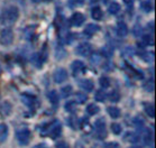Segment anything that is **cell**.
Here are the masks:
<instances>
[{
  "instance_id": "cell-23",
  "label": "cell",
  "mask_w": 156,
  "mask_h": 148,
  "mask_svg": "<svg viewBox=\"0 0 156 148\" xmlns=\"http://www.w3.org/2000/svg\"><path fill=\"white\" fill-rule=\"evenodd\" d=\"M108 11H109L111 15H117L119 11H120V6L117 2H112L110 5L109 8H108Z\"/></svg>"
},
{
  "instance_id": "cell-9",
  "label": "cell",
  "mask_w": 156,
  "mask_h": 148,
  "mask_svg": "<svg viewBox=\"0 0 156 148\" xmlns=\"http://www.w3.org/2000/svg\"><path fill=\"white\" fill-rule=\"evenodd\" d=\"M21 101L24 102V104L30 108L32 110H34L35 106L37 104V101H36L35 97H32V95H28V94H23L21 95Z\"/></svg>"
},
{
  "instance_id": "cell-2",
  "label": "cell",
  "mask_w": 156,
  "mask_h": 148,
  "mask_svg": "<svg viewBox=\"0 0 156 148\" xmlns=\"http://www.w3.org/2000/svg\"><path fill=\"white\" fill-rule=\"evenodd\" d=\"M42 135H48V136H51V137L53 138H56L58 137L61 135V123L57 121V120H55V121H53L52 123H50V125H47V126H45L44 127V129H43V132H41Z\"/></svg>"
},
{
  "instance_id": "cell-40",
  "label": "cell",
  "mask_w": 156,
  "mask_h": 148,
  "mask_svg": "<svg viewBox=\"0 0 156 148\" xmlns=\"http://www.w3.org/2000/svg\"><path fill=\"white\" fill-rule=\"evenodd\" d=\"M46 1H52V0H46Z\"/></svg>"
},
{
  "instance_id": "cell-20",
  "label": "cell",
  "mask_w": 156,
  "mask_h": 148,
  "mask_svg": "<svg viewBox=\"0 0 156 148\" xmlns=\"http://www.w3.org/2000/svg\"><path fill=\"white\" fill-rule=\"evenodd\" d=\"M32 63L33 65H35L37 69H39V67L43 65V57L41 56V54H34L32 56Z\"/></svg>"
},
{
  "instance_id": "cell-14",
  "label": "cell",
  "mask_w": 156,
  "mask_h": 148,
  "mask_svg": "<svg viewBox=\"0 0 156 148\" xmlns=\"http://www.w3.org/2000/svg\"><path fill=\"white\" fill-rule=\"evenodd\" d=\"M11 109H12V107H11L10 102L6 101V102H4L0 106V113L2 116H8V115H10Z\"/></svg>"
},
{
  "instance_id": "cell-35",
  "label": "cell",
  "mask_w": 156,
  "mask_h": 148,
  "mask_svg": "<svg viewBox=\"0 0 156 148\" xmlns=\"http://www.w3.org/2000/svg\"><path fill=\"white\" fill-rule=\"evenodd\" d=\"M56 148H69V145L64 141H60L56 144Z\"/></svg>"
},
{
  "instance_id": "cell-13",
  "label": "cell",
  "mask_w": 156,
  "mask_h": 148,
  "mask_svg": "<svg viewBox=\"0 0 156 148\" xmlns=\"http://www.w3.org/2000/svg\"><path fill=\"white\" fill-rule=\"evenodd\" d=\"M47 99H48V101H50L53 106H56L57 103H58V101H60V97L57 94V92L54 91V90L47 93Z\"/></svg>"
},
{
  "instance_id": "cell-11",
  "label": "cell",
  "mask_w": 156,
  "mask_h": 148,
  "mask_svg": "<svg viewBox=\"0 0 156 148\" xmlns=\"http://www.w3.org/2000/svg\"><path fill=\"white\" fill-rule=\"evenodd\" d=\"M116 32H117V35L119 37H126L128 34V27L127 25L125 24L124 21H119L117 24V28H116Z\"/></svg>"
},
{
  "instance_id": "cell-17",
  "label": "cell",
  "mask_w": 156,
  "mask_h": 148,
  "mask_svg": "<svg viewBox=\"0 0 156 148\" xmlns=\"http://www.w3.org/2000/svg\"><path fill=\"white\" fill-rule=\"evenodd\" d=\"M8 137V127L5 123H0V143H4Z\"/></svg>"
},
{
  "instance_id": "cell-3",
  "label": "cell",
  "mask_w": 156,
  "mask_h": 148,
  "mask_svg": "<svg viewBox=\"0 0 156 148\" xmlns=\"http://www.w3.org/2000/svg\"><path fill=\"white\" fill-rule=\"evenodd\" d=\"M16 138L20 145H27L29 143V138H30V130L27 127L18 128L16 131Z\"/></svg>"
},
{
  "instance_id": "cell-10",
  "label": "cell",
  "mask_w": 156,
  "mask_h": 148,
  "mask_svg": "<svg viewBox=\"0 0 156 148\" xmlns=\"http://www.w3.org/2000/svg\"><path fill=\"white\" fill-rule=\"evenodd\" d=\"M71 69H72V72H73V74H74L75 76L79 75V74L84 73L85 72V65L82 63L81 61H75V62H73Z\"/></svg>"
},
{
  "instance_id": "cell-29",
  "label": "cell",
  "mask_w": 156,
  "mask_h": 148,
  "mask_svg": "<svg viewBox=\"0 0 156 148\" xmlns=\"http://www.w3.org/2000/svg\"><path fill=\"white\" fill-rule=\"evenodd\" d=\"M75 98H76V101H78L79 103H84L85 101H87V99H88V95H85V94H83V93H81V92H79V93H76Z\"/></svg>"
},
{
  "instance_id": "cell-24",
  "label": "cell",
  "mask_w": 156,
  "mask_h": 148,
  "mask_svg": "<svg viewBox=\"0 0 156 148\" xmlns=\"http://www.w3.org/2000/svg\"><path fill=\"white\" fill-rule=\"evenodd\" d=\"M107 98V94L105 93V91L102 90H99V91L96 92V95H94V99L96 101H99V102H103Z\"/></svg>"
},
{
  "instance_id": "cell-5",
  "label": "cell",
  "mask_w": 156,
  "mask_h": 148,
  "mask_svg": "<svg viewBox=\"0 0 156 148\" xmlns=\"http://www.w3.org/2000/svg\"><path fill=\"white\" fill-rule=\"evenodd\" d=\"M94 128H96V134L97 137L99 139H105L107 137V128H106V120L103 118H100L96 121V125H94Z\"/></svg>"
},
{
  "instance_id": "cell-7",
  "label": "cell",
  "mask_w": 156,
  "mask_h": 148,
  "mask_svg": "<svg viewBox=\"0 0 156 148\" xmlns=\"http://www.w3.org/2000/svg\"><path fill=\"white\" fill-rule=\"evenodd\" d=\"M91 51H92L91 45H90L89 43H83V44L78 46L76 53H78L79 55H81V56H88V55H90Z\"/></svg>"
},
{
  "instance_id": "cell-31",
  "label": "cell",
  "mask_w": 156,
  "mask_h": 148,
  "mask_svg": "<svg viewBox=\"0 0 156 148\" xmlns=\"http://www.w3.org/2000/svg\"><path fill=\"white\" fill-rule=\"evenodd\" d=\"M134 125H135L137 128H143V127H144V125H145V121H144V119H143V118H140V117H137V118H135V119H134Z\"/></svg>"
},
{
  "instance_id": "cell-32",
  "label": "cell",
  "mask_w": 156,
  "mask_h": 148,
  "mask_svg": "<svg viewBox=\"0 0 156 148\" xmlns=\"http://www.w3.org/2000/svg\"><path fill=\"white\" fill-rule=\"evenodd\" d=\"M109 99L110 101H112V102H117V101H119V99H120V95H119V93L117 91H112L110 93Z\"/></svg>"
},
{
  "instance_id": "cell-4",
  "label": "cell",
  "mask_w": 156,
  "mask_h": 148,
  "mask_svg": "<svg viewBox=\"0 0 156 148\" xmlns=\"http://www.w3.org/2000/svg\"><path fill=\"white\" fill-rule=\"evenodd\" d=\"M14 41V33L10 28H4L0 33V44L4 46L10 45Z\"/></svg>"
},
{
  "instance_id": "cell-19",
  "label": "cell",
  "mask_w": 156,
  "mask_h": 148,
  "mask_svg": "<svg viewBox=\"0 0 156 148\" xmlns=\"http://www.w3.org/2000/svg\"><path fill=\"white\" fill-rule=\"evenodd\" d=\"M107 111H108V113H109V116L111 117V118H114V119L119 118L121 115L120 110L118 109L117 107H109V108L107 109Z\"/></svg>"
},
{
  "instance_id": "cell-37",
  "label": "cell",
  "mask_w": 156,
  "mask_h": 148,
  "mask_svg": "<svg viewBox=\"0 0 156 148\" xmlns=\"http://www.w3.org/2000/svg\"><path fill=\"white\" fill-rule=\"evenodd\" d=\"M124 2L126 5H133V0H124Z\"/></svg>"
},
{
  "instance_id": "cell-12",
  "label": "cell",
  "mask_w": 156,
  "mask_h": 148,
  "mask_svg": "<svg viewBox=\"0 0 156 148\" xmlns=\"http://www.w3.org/2000/svg\"><path fill=\"white\" fill-rule=\"evenodd\" d=\"M100 30V27L96 24H88L87 27L84 28V35L90 37V36H93L97 32Z\"/></svg>"
},
{
  "instance_id": "cell-28",
  "label": "cell",
  "mask_w": 156,
  "mask_h": 148,
  "mask_svg": "<svg viewBox=\"0 0 156 148\" xmlns=\"http://www.w3.org/2000/svg\"><path fill=\"white\" fill-rule=\"evenodd\" d=\"M111 130H112V132H114L115 135H119L121 132V126L119 123L114 122L111 125Z\"/></svg>"
},
{
  "instance_id": "cell-39",
  "label": "cell",
  "mask_w": 156,
  "mask_h": 148,
  "mask_svg": "<svg viewBox=\"0 0 156 148\" xmlns=\"http://www.w3.org/2000/svg\"><path fill=\"white\" fill-rule=\"evenodd\" d=\"M129 148H139V147H129Z\"/></svg>"
},
{
  "instance_id": "cell-33",
  "label": "cell",
  "mask_w": 156,
  "mask_h": 148,
  "mask_svg": "<svg viewBox=\"0 0 156 148\" xmlns=\"http://www.w3.org/2000/svg\"><path fill=\"white\" fill-rule=\"evenodd\" d=\"M142 9L144 11H146V12H149L152 10V4L149 1H144L142 4Z\"/></svg>"
},
{
  "instance_id": "cell-21",
  "label": "cell",
  "mask_w": 156,
  "mask_h": 148,
  "mask_svg": "<svg viewBox=\"0 0 156 148\" xmlns=\"http://www.w3.org/2000/svg\"><path fill=\"white\" fill-rule=\"evenodd\" d=\"M125 139L126 141H129V143H137L139 140V136L135 132H127V134L125 135Z\"/></svg>"
},
{
  "instance_id": "cell-15",
  "label": "cell",
  "mask_w": 156,
  "mask_h": 148,
  "mask_svg": "<svg viewBox=\"0 0 156 148\" xmlns=\"http://www.w3.org/2000/svg\"><path fill=\"white\" fill-rule=\"evenodd\" d=\"M102 10H101V8L96 6V7L92 8V10H91V17L94 19V20H101L102 19Z\"/></svg>"
},
{
  "instance_id": "cell-6",
  "label": "cell",
  "mask_w": 156,
  "mask_h": 148,
  "mask_svg": "<svg viewBox=\"0 0 156 148\" xmlns=\"http://www.w3.org/2000/svg\"><path fill=\"white\" fill-rule=\"evenodd\" d=\"M53 79L55 83L60 84V83H63L66 79H68V72L64 69H57L53 74Z\"/></svg>"
},
{
  "instance_id": "cell-25",
  "label": "cell",
  "mask_w": 156,
  "mask_h": 148,
  "mask_svg": "<svg viewBox=\"0 0 156 148\" xmlns=\"http://www.w3.org/2000/svg\"><path fill=\"white\" fill-rule=\"evenodd\" d=\"M71 93H72V86L70 84L65 85V86H63V88L61 89V94H62V97H63V98H66V97H69Z\"/></svg>"
},
{
  "instance_id": "cell-1",
  "label": "cell",
  "mask_w": 156,
  "mask_h": 148,
  "mask_svg": "<svg viewBox=\"0 0 156 148\" xmlns=\"http://www.w3.org/2000/svg\"><path fill=\"white\" fill-rule=\"evenodd\" d=\"M19 17V10L17 7H9L2 11L0 16V23L4 25H12Z\"/></svg>"
},
{
  "instance_id": "cell-27",
  "label": "cell",
  "mask_w": 156,
  "mask_h": 148,
  "mask_svg": "<svg viewBox=\"0 0 156 148\" xmlns=\"http://www.w3.org/2000/svg\"><path fill=\"white\" fill-rule=\"evenodd\" d=\"M65 109H66V111H69V112L73 113L75 110H76V104H75L74 101H70V102H68L65 104Z\"/></svg>"
},
{
  "instance_id": "cell-8",
  "label": "cell",
  "mask_w": 156,
  "mask_h": 148,
  "mask_svg": "<svg viewBox=\"0 0 156 148\" xmlns=\"http://www.w3.org/2000/svg\"><path fill=\"white\" fill-rule=\"evenodd\" d=\"M84 20H85V18L81 12H75V14L72 15L71 19H70V23H71L72 26L79 27V26H81V25L84 23Z\"/></svg>"
},
{
  "instance_id": "cell-26",
  "label": "cell",
  "mask_w": 156,
  "mask_h": 148,
  "mask_svg": "<svg viewBox=\"0 0 156 148\" xmlns=\"http://www.w3.org/2000/svg\"><path fill=\"white\" fill-rule=\"evenodd\" d=\"M99 83L103 89H107L110 86V80H109V78H107V76H101L99 80Z\"/></svg>"
},
{
  "instance_id": "cell-34",
  "label": "cell",
  "mask_w": 156,
  "mask_h": 148,
  "mask_svg": "<svg viewBox=\"0 0 156 148\" xmlns=\"http://www.w3.org/2000/svg\"><path fill=\"white\" fill-rule=\"evenodd\" d=\"M143 42H144L145 45H153V44H154V39H153L152 36L146 35L143 37Z\"/></svg>"
},
{
  "instance_id": "cell-38",
  "label": "cell",
  "mask_w": 156,
  "mask_h": 148,
  "mask_svg": "<svg viewBox=\"0 0 156 148\" xmlns=\"http://www.w3.org/2000/svg\"><path fill=\"white\" fill-rule=\"evenodd\" d=\"M33 2H39V1H41V0H32Z\"/></svg>"
},
{
  "instance_id": "cell-18",
  "label": "cell",
  "mask_w": 156,
  "mask_h": 148,
  "mask_svg": "<svg viewBox=\"0 0 156 148\" xmlns=\"http://www.w3.org/2000/svg\"><path fill=\"white\" fill-rule=\"evenodd\" d=\"M144 110L147 113V116H149L151 118L155 117V107L153 103H144Z\"/></svg>"
},
{
  "instance_id": "cell-30",
  "label": "cell",
  "mask_w": 156,
  "mask_h": 148,
  "mask_svg": "<svg viewBox=\"0 0 156 148\" xmlns=\"http://www.w3.org/2000/svg\"><path fill=\"white\" fill-rule=\"evenodd\" d=\"M101 60H102V57L100 56V54L96 53V54H93L92 57H91V63H92L93 65H98V64L101 62Z\"/></svg>"
},
{
  "instance_id": "cell-22",
  "label": "cell",
  "mask_w": 156,
  "mask_h": 148,
  "mask_svg": "<svg viewBox=\"0 0 156 148\" xmlns=\"http://www.w3.org/2000/svg\"><path fill=\"white\" fill-rule=\"evenodd\" d=\"M100 111V108L94 103H90L88 107H87V112L90 115V116H94Z\"/></svg>"
},
{
  "instance_id": "cell-36",
  "label": "cell",
  "mask_w": 156,
  "mask_h": 148,
  "mask_svg": "<svg viewBox=\"0 0 156 148\" xmlns=\"http://www.w3.org/2000/svg\"><path fill=\"white\" fill-rule=\"evenodd\" d=\"M84 2V0H71V4L73 6H81Z\"/></svg>"
},
{
  "instance_id": "cell-16",
  "label": "cell",
  "mask_w": 156,
  "mask_h": 148,
  "mask_svg": "<svg viewBox=\"0 0 156 148\" xmlns=\"http://www.w3.org/2000/svg\"><path fill=\"white\" fill-rule=\"evenodd\" d=\"M80 86H81L84 91L91 92L93 90V86H94V84H93V82L91 81V80H83V81L80 82Z\"/></svg>"
}]
</instances>
